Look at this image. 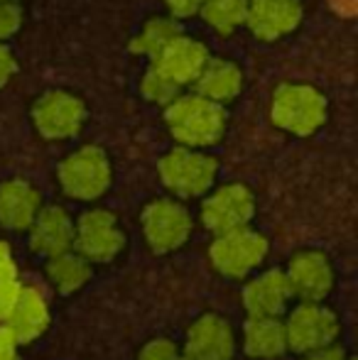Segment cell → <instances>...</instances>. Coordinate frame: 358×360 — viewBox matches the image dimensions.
<instances>
[{
  "mask_svg": "<svg viewBox=\"0 0 358 360\" xmlns=\"http://www.w3.org/2000/svg\"><path fill=\"white\" fill-rule=\"evenodd\" d=\"M165 120L172 138L181 147H191V150H204L221 143L226 133L224 105L199 94L177 96L165 110Z\"/></svg>",
  "mask_w": 358,
  "mask_h": 360,
  "instance_id": "1",
  "label": "cell"
},
{
  "mask_svg": "<svg viewBox=\"0 0 358 360\" xmlns=\"http://www.w3.org/2000/svg\"><path fill=\"white\" fill-rule=\"evenodd\" d=\"M326 98L307 84H285L275 91L270 105L272 123L292 135H312L326 120Z\"/></svg>",
  "mask_w": 358,
  "mask_h": 360,
  "instance_id": "2",
  "label": "cell"
},
{
  "mask_svg": "<svg viewBox=\"0 0 358 360\" xmlns=\"http://www.w3.org/2000/svg\"><path fill=\"white\" fill-rule=\"evenodd\" d=\"M59 186L69 199L77 201H96L103 196L113 179V169L103 150L98 147H82L64 157L57 169Z\"/></svg>",
  "mask_w": 358,
  "mask_h": 360,
  "instance_id": "3",
  "label": "cell"
},
{
  "mask_svg": "<svg viewBox=\"0 0 358 360\" xmlns=\"http://www.w3.org/2000/svg\"><path fill=\"white\" fill-rule=\"evenodd\" d=\"M268 255V240L258 231H250L248 226L236 228V231L221 233L211 243V265L229 280H243L253 270L263 265Z\"/></svg>",
  "mask_w": 358,
  "mask_h": 360,
  "instance_id": "4",
  "label": "cell"
},
{
  "mask_svg": "<svg viewBox=\"0 0 358 360\" xmlns=\"http://www.w3.org/2000/svg\"><path fill=\"white\" fill-rule=\"evenodd\" d=\"M160 179L177 196H201L214 186L219 162L201 150L177 147L170 150L158 165Z\"/></svg>",
  "mask_w": 358,
  "mask_h": 360,
  "instance_id": "5",
  "label": "cell"
},
{
  "mask_svg": "<svg viewBox=\"0 0 358 360\" xmlns=\"http://www.w3.org/2000/svg\"><path fill=\"white\" fill-rule=\"evenodd\" d=\"M125 248V233L118 226V218L106 209H91L74 223V245L84 260L110 262Z\"/></svg>",
  "mask_w": 358,
  "mask_h": 360,
  "instance_id": "6",
  "label": "cell"
},
{
  "mask_svg": "<svg viewBox=\"0 0 358 360\" xmlns=\"http://www.w3.org/2000/svg\"><path fill=\"white\" fill-rule=\"evenodd\" d=\"M339 319L331 309L321 307V302H302L285 321L287 348L295 353H309L314 348L329 346L339 338Z\"/></svg>",
  "mask_w": 358,
  "mask_h": 360,
  "instance_id": "7",
  "label": "cell"
},
{
  "mask_svg": "<svg viewBox=\"0 0 358 360\" xmlns=\"http://www.w3.org/2000/svg\"><path fill=\"white\" fill-rule=\"evenodd\" d=\"M140 226L148 245L155 252H172L191 236V216L179 201L155 199L140 214Z\"/></svg>",
  "mask_w": 358,
  "mask_h": 360,
  "instance_id": "8",
  "label": "cell"
},
{
  "mask_svg": "<svg viewBox=\"0 0 358 360\" xmlns=\"http://www.w3.org/2000/svg\"><path fill=\"white\" fill-rule=\"evenodd\" d=\"M87 120V105L67 91H49L32 105V123L44 140H69L82 130Z\"/></svg>",
  "mask_w": 358,
  "mask_h": 360,
  "instance_id": "9",
  "label": "cell"
},
{
  "mask_svg": "<svg viewBox=\"0 0 358 360\" xmlns=\"http://www.w3.org/2000/svg\"><path fill=\"white\" fill-rule=\"evenodd\" d=\"M255 214V199L253 191L245 184H226L221 189L211 191L201 204V221L211 233L236 231L250 223Z\"/></svg>",
  "mask_w": 358,
  "mask_h": 360,
  "instance_id": "10",
  "label": "cell"
},
{
  "mask_svg": "<svg viewBox=\"0 0 358 360\" xmlns=\"http://www.w3.org/2000/svg\"><path fill=\"white\" fill-rule=\"evenodd\" d=\"M287 285L302 302H321L334 287V267L319 250H302L287 265Z\"/></svg>",
  "mask_w": 358,
  "mask_h": 360,
  "instance_id": "11",
  "label": "cell"
},
{
  "mask_svg": "<svg viewBox=\"0 0 358 360\" xmlns=\"http://www.w3.org/2000/svg\"><path fill=\"white\" fill-rule=\"evenodd\" d=\"M236 353L234 326L219 314H204L186 331L184 358L189 360H231Z\"/></svg>",
  "mask_w": 358,
  "mask_h": 360,
  "instance_id": "12",
  "label": "cell"
},
{
  "mask_svg": "<svg viewBox=\"0 0 358 360\" xmlns=\"http://www.w3.org/2000/svg\"><path fill=\"white\" fill-rule=\"evenodd\" d=\"M302 5L300 0H248L243 22L250 27V32L258 39L272 42L300 25Z\"/></svg>",
  "mask_w": 358,
  "mask_h": 360,
  "instance_id": "13",
  "label": "cell"
},
{
  "mask_svg": "<svg viewBox=\"0 0 358 360\" xmlns=\"http://www.w3.org/2000/svg\"><path fill=\"white\" fill-rule=\"evenodd\" d=\"M3 321L18 343H32L49 328V304L34 287H20Z\"/></svg>",
  "mask_w": 358,
  "mask_h": 360,
  "instance_id": "14",
  "label": "cell"
},
{
  "mask_svg": "<svg viewBox=\"0 0 358 360\" xmlns=\"http://www.w3.org/2000/svg\"><path fill=\"white\" fill-rule=\"evenodd\" d=\"M30 245L37 255L52 257L72 250L74 245V221L59 206H44L34 221L30 223Z\"/></svg>",
  "mask_w": 358,
  "mask_h": 360,
  "instance_id": "15",
  "label": "cell"
},
{
  "mask_svg": "<svg viewBox=\"0 0 358 360\" xmlns=\"http://www.w3.org/2000/svg\"><path fill=\"white\" fill-rule=\"evenodd\" d=\"M206 59H209V49H206L204 44L186 37V34H177V37L153 59V64L162 74H167L172 81H177L179 86H184L196 79V74L201 72Z\"/></svg>",
  "mask_w": 358,
  "mask_h": 360,
  "instance_id": "16",
  "label": "cell"
},
{
  "mask_svg": "<svg viewBox=\"0 0 358 360\" xmlns=\"http://www.w3.org/2000/svg\"><path fill=\"white\" fill-rule=\"evenodd\" d=\"M292 299L282 270H268L253 277L243 289V307L248 316H280Z\"/></svg>",
  "mask_w": 358,
  "mask_h": 360,
  "instance_id": "17",
  "label": "cell"
},
{
  "mask_svg": "<svg viewBox=\"0 0 358 360\" xmlns=\"http://www.w3.org/2000/svg\"><path fill=\"white\" fill-rule=\"evenodd\" d=\"M42 209L39 191L25 179L0 184V226L8 231H27Z\"/></svg>",
  "mask_w": 358,
  "mask_h": 360,
  "instance_id": "18",
  "label": "cell"
},
{
  "mask_svg": "<svg viewBox=\"0 0 358 360\" xmlns=\"http://www.w3.org/2000/svg\"><path fill=\"white\" fill-rule=\"evenodd\" d=\"M196 86V94L214 103H231L243 89V72L229 59H206L201 72L191 81Z\"/></svg>",
  "mask_w": 358,
  "mask_h": 360,
  "instance_id": "19",
  "label": "cell"
},
{
  "mask_svg": "<svg viewBox=\"0 0 358 360\" xmlns=\"http://www.w3.org/2000/svg\"><path fill=\"white\" fill-rule=\"evenodd\" d=\"M243 351L258 360L282 356L287 351V336L280 316H248L243 326Z\"/></svg>",
  "mask_w": 358,
  "mask_h": 360,
  "instance_id": "20",
  "label": "cell"
},
{
  "mask_svg": "<svg viewBox=\"0 0 358 360\" xmlns=\"http://www.w3.org/2000/svg\"><path fill=\"white\" fill-rule=\"evenodd\" d=\"M47 277L57 292L74 294L91 280V262L84 260L77 250L59 252L47 257Z\"/></svg>",
  "mask_w": 358,
  "mask_h": 360,
  "instance_id": "21",
  "label": "cell"
},
{
  "mask_svg": "<svg viewBox=\"0 0 358 360\" xmlns=\"http://www.w3.org/2000/svg\"><path fill=\"white\" fill-rule=\"evenodd\" d=\"M177 34H181V27L177 25V20L172 18H153L143 30L140 34L133 39L130 49L135 54H145V57L155 59L170 42H172Z\"/></svg>",
  "mask_w": 358,
  "mask_h": 360,
  "instance_id": "22",
  "label": "cell"
},
{
  "mask_svg": "<svg viewBox=\"0 0 358 360\" xmlns=\"http://www.w3.org/2000/svg\"><path fill=\"white\" fill-rule=\"evenodd\" d=\"M245 10H248V0H201L199 13L216 32L229 34L238 25H243Z\"/></svg>",
  "mask_w": 358,
  "mask_h": 360,
  "instance_id": "23",
  "label": "cell"
},
{
  "mask_svg": "<svg viewBox=\"0 0 358 360\" xmlns=\"http://www.w3.org/2000/svg\"><path fill=\"white\" fill-rule=\"evenodd\" d=\"M140 89H143V96L150 101V103L170 105L179 96L181 86L177 84V81L170 79L167 74L160 72L155 64H150V69L143 76V84H140Z\"/></svg>",
  "mask_w": 358,
  "mask_h": 360,
  "instance_id": "24",
  "label": "cell"
},
{
  "mask_svg": "<svg viewBox=\"0 0 358 360\" xmlns=\"http://www.w3.org/2000/svg\"><path fill=\"white\" fill-rule=\"evenodd\" d=\"M18 292H20V282L13 260L10 257H0V321L5 319L8 309L13 307Z\"/></svg>",
  "mask_w": 358,
  "mask_h": 360,
  "instance_id": "25",
  "label": "cell"
},
{
  "mask_svg": "<svg viewBox=\"0 0 358 360\" xmlns=\"http://www.w3.org/2000/svg\"><path fill=\"white\" fill-rule=\"evenodd\" d=\"M181 353L170 338H155V341L145 343L140 351L138 360H179Z\"/></svg>",
  "mask_w": 358,
  "mask_h": 360,
  "instance_id": "26",
  "label": "cell"
},
{
  "mask_svg": "<svg viewBox=\"0 0 358 360\" xmlns=\"http://www.w3.org/2000/svg\"><path fill=\"white\" fill-rule=\"evenodd\" d=\"M23 22V10L15 0H0V42L18 32Z\"/></svg>",
  "mask_w": 358,
  "mask_h": 360,
  "instance_id": "27",
  "label": "cell"
},
{
  "mask_svg": "<svg viewBox=\"0 0 358 360\" xmlns=\"http://www.w3.org/2000/svg\"><path fill=\"white\" fill-rule=\"evenodd\" d=\"M302 360H349L346 358V351L341 346H321V348H314L309 353H302Z\"/></svg>",
  "mask_w": 358,
  "mask_h": 360,
  "instance_id": "28",
  "label": "cell"
},
{
  "mask_svg": "<svg viewBox=\"0 0 358 360\" xmlns=\"http://www.w3.org/2000/svg\"><path fill=\"white\" fill-rule=\"evenodd\" d=\"M165 5H167L174 18H189V15L199 13L201 0H165Z\"/></svg>",
  "mask_w": 358,
  "mask_h": 360,
  "instance_id": "29",
  "label": "cell"
},
{
  "mask_svg": "<svg viewBox=\"0 0 358 360\" xmlns=\"http://www.w3.org/2000/svg\"><path fill=\"white\" fill-rule=\"evenodd\" d=\"M15 74V57L3 42H0V89L10 81V76Z\"/></svg>",
  "mask_w": 358,
  "mask_h": 360,
  "instance_id": "30",
  "label": "cell"
},
{
  "mask_svg": "<svg viewBox=\"0 0 358 360\" xmlns=\"http://www.w3.org/2000/svg\"><path fill=\"white\" fill-rule=\"evenodd\" d=\"M0 360H18V341L8 328H0Z\"/></svg>",
  "mask_w": 358,
  "mask_h": 360,
  "instance_id": "31",
  "label": "cell"
},
{
  "mask_svg": "<svg viewBox=\"0 0 358 360\" xmlns=\"http://www.w3.org/2000/svg\"><path fill=\"white\" fill-rule=\"evenodd\" d=\"M0 257H10V245L0 240Z\"/></svg>",
  "mask_w": 358,
  "mask_h": 360,
  "instance_id": "32",
  "label": "cell"
},
{
  "mask_svg": "<svg viewBox=\"0 0 358 360\" xmlns=\"http://www.w3.org/2000/svg\"><path fill=\"white\" fill-rule=\"evenodd\" d=\"M179 360H189V358H184V356H181V358H179Z\"/></svg>",
  "mask_w": 358,
  "mask_h": 360,
  "instance_id": "33",
  "label": "cell"
},
{
  "mask_svg": "<svg viewBox=\"0 0 358 360\" xmlns=\"http://www.w3.org/2000/svg\"><path fill=\"white\" fill-rule=\"evenodd\" d=\"M349 360H354V358H349Z\"/></svg>",
  "mask_w": 358,
  "mask_h": 360,
  "instance_id": "34",
  "label": "cell"
}]
</instances>
